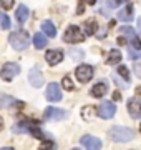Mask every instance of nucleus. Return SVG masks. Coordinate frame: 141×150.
<instances>
[{
	"instance_id": "nucleus-24",
	"label": "nucleus",
	"mask_w": 141,
	"mask_h": 150,
	"mask_svg": "<svg viewBox=\"0 0 141 150\" xmlns=\"http://www.w3.org/2000/svg\"><path fill=\"white\" fill-rule=\"evenodd\" d=\"M68 55H70L73 60H82L83 57H85L83 50H80V48H71L70 52H68Z\"/></svg>"
},
{
	"instance_id": "nucleus-22",
	"label": "nucleus",
	"mask_w": 141,
	"mask_h": 150,
	"mask_svg": "<svg viewBox=\"0 0 141 150\" xmlns=\"http://www.w3.org/2000/svg\"><path fill=\"white\" fill-rule=\"evenodd\" d=\"M98 30V23L95 20H87L85 22V32L87 35H95Z\"/></svg>"
},
{
	"instance_id": "nucleus-30",
	"label": "nucleus",
	"mask_w": 141,
	"mask_h": 150,
	"mask_svg": "<svg viewBox=\"0 0 141 150\" xmlns=\"http://www.w3.org/2000/svg\"><path fill=\"white\" fill-rule=\"evenodd\" d=\"M118 74L121 75V77H123V79H125L126 82L130 80V70L126 69L125 65H119V69H118Z\"/></svg>"
},
{
	"instance_id": "nucleus-33",
	"label": "nucleus",
	"mask_w": 141,
	"mask_h": 150,
	"mask_svg": "<svg viewBox=\"0 0 141 150\" xmlns=\"http://www.w3.org/2000/svg\"><path fill=\"white\" fill-rule=\"evenodd\" d=\"M133 72H135V74L141 79V64H135V65H133Z\"/></svg>"
},
{
	"instance_id": "nucleus-39",
	"label": "nucleus",
	"mask_w": 141,
	"mask_h": 150,
	"mask_svg": "<svg viewBox=\"0 0 141 150\" xmlns=\"http://www.w3.org/2000/svg\"><path fill=\"white\" fill-rule=\"evenodd\" d=\"M140 132H141V125H140Z\"/></svg>"
},
{
	"instance_id": "nucleus-16",
	"label": "nucleus",
	"mask_w": 141,
	"mask_h": 150,
	"mask_svg": "<svg viewBox=\"0 0 141 150\" xmlns=\"http://www.w3.org/2000/svg\"><path fill=\"white\" fill-rule=\"evenodd\" d=\"M42 32L47 35V37H57V27L53 25V22L50 20H45L43 23H42Z\"/></svg>"
},
{
	"instance_id": "nucleus-14",
	"label": "nucleus",
	"mask_w": 141,
	"mask_h": 150,
	"mask_svg": "<svg viewBox=\"0 0 141 150\" xmlns=\"http://www.w3.org/2000/svg\"><path fill=\"white\" fill-rule=\"evenodd\" d=\"M133 13H135V7H133V4H126L123 8H119L118 18L121 22H130V20H133Z\"/></svg>"
},
{
	"instance_id": "nucleus-2",
	"label": "nucleus",
	"mask_w": 141,
	"mask_h": 150,
	"mask_svg": "<svg viewBox=\"0 0 141 150\" xmlns=\"http://www.w3.org/2000/svg\"><path fill=\"white\" fill-rule=\"evenodd\" d=\"M28 40H30V37H28V32H25V30L12 32L8 37V42L15 50H25L28 47Z\"/></svg>"
},
{
	"instance_id": "nucleus-3",
	"label": "nucleus",
	"mask_w": 141,
	"mask_h": 150,
	"mask_svg": "<svg viewBox=\"0 0 141 150\" xmlns=\"http://www.w3.org/2000/svg\"><path fill=\"white\" fill-rule=\"evenodd\" d=\"M63 40L66 43H80L85 40V33H82V28L76 27V25H70V27L65 30V35H63Z\"/></svg>"
},
{
	"instance_id": "nucleus-10",
	"label": "nucleus",
	"mask_w": 141,
	"mask_h": 150,
	"mask_svg": "<svg viewBox=\"0 0 141 150\" xmlns=\"http://www.w3.org/2000/svg\"><path fill=\"white\" fill-rule=\"evenodd\" d=\"M45 95H47V100H50V102H60V100H61V90H60V85L58 83H55V82H52V83L47 87Z\"/></svg>"
},
{
	"instance_id": "nucleus-15",
	"label": "nucleus",
	"mask_w": 141,
	"mask_h": 150,
	"mask_svg": "<svg viewBox=\"0 0 141 150\" xmlns=\"http://www.w3.org/2000/svg\"><path fill=\"white\" fill-rule=\"evenodd\" d=\"M106 92H108V85H106L105 82H98L96 85H93L91 95H93V97H96V98H101V97H103Z\"/></svg>"
},
{
	"instance_id": "nucleus-7",
	"label": "nucleus",
	"mask_w": 141,
	"mask_h": 150,
	"mask_svg": "<svg viewBox=\"0 0 141 150\" xmlns=\"http://www.w3.org/2000/svg\"><path fill=\"white\" fill-rule=\"evenodd\" d=\"M28 82H30V85L35 87V88L43 85V74H42V69H40V67H33V69L28 72Z\"/></svg>"
},
{
	"instance_id": "nucleus-31",
	"label": "nucleus",
	"mask_w": 141,
	"mask_h": 150,
	"mask_svg": "<svg viewBox=\"0 0 141 150\" xmlns=\"http://www.w3.org/2000/svg\"><path fill=\"white\" fill-rule=\"evenodd\" d=\"M128 54H130V57H131V60H133V59H141V50H140V52H138V50H136V48H131L130 47V50H128Z\"/></svg>"
},
{
	"instance_id": "nucleus-9",
	"label": "nucleus",
	"mask_w": 141,
	"mask_h": 150,
	"mask_svg": "<svg viewBox=\"0 0 141 150\" xmlns=\"http://www.w3.org/2000/svg\"><path fill=\"white\" fill-rule=\"evenodd\" d=\"M128 112L131 118H136V120L141 118V100L138 97H133L128 100Z\"/></svg>"
},
{
	"instance_id": "nucleus-29",
	"label": "nucleus",
	"mask_w": 141,
	"mask_h": 150,
	"mask_svg": "<svg viewBox=\"0 0 141 150\" xmlns=\"http://www.w3.org/2000/svg\"><path fill=\"white\" fill-rule=\"evenodd\" d=\"M0 22H2V28H3V30H8V28H10V18H8L5 13L0 15Z\"/></svg>"
},
{
	"instance_id": "nucleus-34",
	"label": "nucleus",
	"mask_w": 141,
	"mask_h": 150,
	"mask_svg": "<svg viewBox=\"0 0 141 150\" xmlns=\"http://www.w3.org/2000/svg\"><path fill=\"white\" fill-rule=\"evenodd\" d=\"M113 80L116 82L118 85H121V87H123V88H126V87H128V85H126V82H121V80H119V77H118V75H116V74L113 75Z\"/></svg>"
},
{
	"instance_id": "nucleus-1",
	"label": "nucleus",
	"mask_w": 141,
	"mask_h": 150,
	"mask_svg": "<svg viewBox=\"0 0 141 150\" xmlns=\"http://www.w3.org/2000/svg\"><path fill=\"white\" fill-rule=\"evenodd\" d=\"M108 137L113 140V142H130V140H133V137H135V132H133V129H130V127L114 125V127H111V129L108 130Z\"/></svg>"
},
{
	"instance_id": "nucleus-37",
	"label": "nucleus",
	"mask_w": 141,
	"mask_h": 150,
	"mask_svg": "<svg viewBox=\"0 0 141 150\" xmlns=\"http://www.w3.org/2000/svg\"><path fill=\"white\" fill-rule=\"evenodd\" d=\"M138 32L141 33V17H140V18H138Z\"/></svg>"
},
{
	"instance_id": "nucleus-27",
	"label": "nucleus",
	"mask_w": 141,
	"mask_h": 150,
	"mask_svg": "<svg viewBox=\"0 0 141 150\" xmlns=\"http://www.w3.org/2000/svg\"><path fill=\"white\" fill-rule=\"evenodd\" d=\"M61 85H63V88L68 92L75 90V85H73V82H71L70 77H63V80H61Z\"/></svg>"
},
{
	"instance_id": "nucleus-17",
	"label": "nucleus",
	"mask_w": 141,
	"mask_h": 150,
	"mask_svg": "<svg viewBox=\"0 0 141 150\" xmlns=\"http://www.w3.org/2000/svg\"><path fill=\"white\" fill-rule=\"evenodd\" d=\"M119 62H121V52H119L118 48L110 50L108 57H106V64L108 65H118Z\"/></svg>"
},
{
	"instance_id": "nucleus-5",
	"label": "nucleus",
	"mask_w": 141,
	"mask_h": 150,
	"mask_svg": "<svg viewBox=\"0 0 141 150\" xmlns=\"http://www.w3.org/2000/svg\"><path fill=\"white\" fill-rule=\"evenodd\" d=\"M20 74V65L15 64V62H7L3 67H2V79L3 80H12L13 77Z\"/></svg>"
},
{
	"instance_id": "nucleus-18",
	"label": "nucleus",
	"mask_w": 141,
	"mask_h": 150,
	"mask_svg": "<svg viewBox=\"0 0 141 150\" xmlns=\"http://www.w3.org/2000/svg\"><path fill=\"white\" fill-rule=\"evenodd\" d=\"M15 18L18 23H23V22L28 18V8L27 5H18V8H17L15 12Z\"/></svg>"
},
{
	"instance_id": "nucleus-21",
	"label": "nucleus",
	"mask_w": 141,
	"mask_h": 150,
	"mask_svg": "<svg viewBox=\"0 0 141 150\" xmlns=\"http://www.w3.org/2000/svg\"><path fill=\"white\" fill-rule=\"evenodd\" d=\"M12 132L13 134H27L28 132V122H18L12 125Z\"/></svg>"
},
{
	"instance_id": "nucleus-32",
	"label": "nucleus",
	"mask_w": 141,
	"mask_h": 150,
	"mask_svg": "<svg viewBox=\"0 0 141 150\" xmlns=\"http://www.w3.org/2000/svg\"><path fill=\"white\" fill-rule=\"evenodd\" d=\"M13 2H15V0H2V7H3L5 10H8V8L13 7Z\"/></svg>"
},
{
	"instance_id": "nucleus-28",
	"label": "nucleus",
	"mask_w": 141,
	"mask_h": 150,
	"mask_svg": "<svg viewBox=\"0 0 141 150\" xmlns=\"http://www.w3.org/2000/svg\"><path fill=\"white\" fill-rule=\"evenodd\" d=\"M125 2H128V0H105V5H108V8H116Z\"/></svg>"
},
{
	"instance_id": "nucleus-6",
	"label": "nucleus",
	"mask_w": 141,
	"mask_h": 150,
	"mask_svg": "<svg viewBox=\"0 0 141 150\" xmlns=\"http://www.w3.org/2000/svg\"><path fill=\"white\" fill-rule=\"evenodd\" d=\"M114 113H116V107L110 100L101 102V105L98 107V117H101V118H113Z\"/></svg>"
},
{
	"instance_id": "nucleus-26",
	"label": "nucleus",
	"mask_w": 141,
	"mask_h": 150,
	"mask_svg": "<svg viewBox=\"0 0 141 150\" xmlns=\"http://www.w3.org/2000/svg\"><path fill=\"white\" fill-rule=\"evenodd\" d=\"M38 150H55V144L52 142V140H42Z\"/></svg>"
},
{
	"instance_id": "nucleus-19",
	"label": "nucleus",
	"mask_w": 141,
	"mask_h": 150,
	"mask_svg": "<svg viewBox=\"0 0 141 150\" xmlns=\"http://www.w3.org/2000/svg\"><path fill=\"white\" fill-rule=\"evenodd\" d=\"M33 45H35L38 50H40V48H45L47 47V35L42 33V32L35 33V35H33Z\"/></svg>"
},
{
	"instance_id": "nucleus-20",
	"label": "nucleus",
	"mask_w": 141,
	"mask_h": 150,
	"mask_svg": "<svg viewBox=\"0 0 141 150\" xmlns=\"http://www.w3.org/2000/svg\"><path fill=\"white\" fill-rule=\"evenodd\" d=\"M95 112L98 113V108H95L93 105H85V107L82 108V117L85 118V120H91V118L95 117Z\"/></svg>"
},
{
	"instance_id": "nucleus-36",
	"label": "nucleus",
	"mask_w": 141,
	"mask_h": 150,
	"mask_svg": "<svg viewBox=\"0 0 141 150\" xmlns=\"http://www.w3.org/2000/svg\"><path fill=\"white\" fill-rule=\"evenodd\" d=\"M82 4H88V5H95L96 0H82Z\"/></svg>"
},
{
	"instance_id": "nucleus-40",
	"label": "nucleus",
	"mask_w": 141,
	"mask_h": 150,
	"mask_svg": "<svg viewBox=\"0 0 141 150\" xmlns=\"http://www.w3.org/2000/svg\"><path fill=\"white\" fill-rule=\"evenodd\" d=\"M73 150H78V149H73Z\"/></svg>"
},
{
	"instance_id": "nucleus-35",
	"label": "nucleus",
	"mask_w": 141,
	"mask_h": 150,
	"mask_svg": "<svg viewBox=\"0 0 141 150\" xmlns=\"http://www.w3.org/2000/svg\"><path fill=\"white\" fill-rule=\"evenodd\" d=\"M113 98L116 100V102H119V100H121V93H119V92H114V93H113Z\"/></svg>"
},
{
	"instance_id": "nucleus-8",
	"label": "nucleus",
	"mask_w": 141,
	"mask_h": 150,
	"mask_svg": "<svg viewBox=\"0 0 141 150\" xmlns=\"http://www.w3.org/2000/svg\"><path fill=\"white\" fill-rule=\"evenodd\" d=\"M119 32H121L123 37H126L128 40H130V43L133 45V48L141 50V42H140V38H138V35L135 33L133 28H131V27H121V28H119Z\"/></svg>"
},
{
	"instance_id": "nucleus-4",
	"label": "nucleus",
	"mask_w": 141,
	"mask_h": 150,
	"mask_svg": "<svg viewBox=\"0 0 141 150\" xmlns=\"http://www.w3.org/2000/svg\"><path fill=\"white\" fill-rule=\"evenodd\" d=\"M93 74H95V70H93L91 65H80L78 69L75 70V75L76 79L82 82V83H87V82H90L93 79Z\"/></svg>"
},
{
	"instance_id": "nucleus-13",
	"label": "nucleus",
	"mask_w": 141,
	"mask_h": 150,
	"mask_svg": "<svg viewBox=\"0 0 141 150\" xmlns=\"http://www.w3.org/2000/svg\"><path fill=\"white\" fill-rule=\"evenodd\" d=\"M63 52L61 50H48L47 54H45V60H47V64L48 65H58L61 60H63Z\"/></svg>"
},
{
	"instance_id": "nucleus-11",
	"label": "nucleus",
	"mask_w": 141,
	"mask_h": 150,
	"mask_svg": "<svg viewBox=\"0 0 141 150\" xmlns=\"http://www.w3.org/2000/svg\"><path fill=\"white\" fill-rule=\"evenodd\" d=\"M45 118L50 120V122H53V120H63V118L68 117V113L65 110H61V108H55V107H48L45 110Z\"/></svg>"
},
{
	"instance_id": "nucleus-12",
	"label": "nucleus",
	"mask_w": 141,
	"mask_h": 150,
	"mask_svg": "<svg viewBox=\"0 0 141 150\" xmlns=\"http://www.w3.org/2000/svg\"><path fill=\"white\" fill-rule=\"evenodd\" d=\"M80 142H82V145L87 150H100L101 149V140L93 137V135H83Z\"/></svg>"
},
{
	"instance_id": "nucleus-23",
	"label": "nucleus",
	"mask_w": 141,
	"mask_h": 150,
	"mask_svg": "<svg viewBox=\"0 0 141 150\" xmlns=\"http://www.w3.org/2000/svg\"><path fill=\"white\" fill-rule=\"evenodd\" d=\"M28 134H32L35 139H40L42 137V130H40V127H38L37 123L28 122Z\"/></svg>"
},
{
	"instance_id": "nucleus-25",
	"label": "nucleus",
	"mask_w": 141,
	"mask_h": 150,
	"mask_svg": "<svg viewBox=\"0 0 141 150\" xmlns=\"http://www.w3.org/2000/svg\"><path fill=\"white\" fill-rule=\"evenodd\" d=\"M0 103H2V107L3 108H7V107H10V105H13V103H18V102H15V100H13L12 97H8V95H2Z\"/></svg>"
},
{
	"instance_id": "nucleus-38",
	"label": "nucleus",
	"mask_w": 141,
	"mask_h": 150,
	"mask_svg": "<svg viewBox=\"0 0 141 150\" xmlns=\"http://www.w3.org/2000/svg\"><path fill=\"white\" fill-rule=\"evenodd\" d=\"M2 150H13V149H10V147H5V149H2Z\"/></svg>"
}]
</instances>
